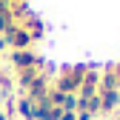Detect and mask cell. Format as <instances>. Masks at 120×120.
Wrapping results in <instances>:
<instances>
[{"label": "cell", "mask_w": 120, "mask_h": 120, "mask_svg": "<svg viewBox=\"0 0 120 120\" xmlns=\"http://www.w3.org/2000/svg\"><path fill=\"white\" fill-rule=\"evenodd\" d=\"M86 66H74V69H63L60 77L54 80V89L60 94H77L83 89V80H86Z\"/></svg>", "instance_id": "obj_1"}, {"label": "cell", "mask_w": 120, "mask_h": 120, "mask_svg": "<svg viewBox=\"0 0 120 120\" xmlns=\"http://www.w3.org/2000/svg\"><path fill=\"white\" fill-rule=\"evenodd\" d=\"M14 112H17L20 117H26V120H34V103L29 100V97H20L17 106H14Z\"/></svg>", "instance_id": "obj_2"}, {"label": "cell", "mask_w": 120, "mask_h": 120, "mask_svg": "<svg viewBox=\"0 0 120 120\" xmlns=\"http://www.w3.org/2000/svg\"><path fill=\"white\" fill-rule=\"evenodd\" d=\"M9 3H17V6H20V3H23V0H9Z\"/></svg>", "instance_id": "obj_3"}]
</instances>
